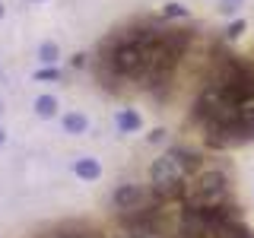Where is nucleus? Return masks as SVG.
<instances>
[{"label":"nucleus","mask_w":254,"mask_h":238,"mask_svg":"<svg viewBox=\"0 0 254 238\" xmlns=\"http://www.w3.org/2000/svg\"><path fill=\"white\" fill-rule=\"evenodd\" d=\"M197 165V159L190 162V159H178V156H162L156 159L153 165V184L159 194H178L181 181H185V175Z\"/></svg>","instance_id":"nucleus-1"},{"label":"nucleus","mask_w":254,"mask_h":238,"mask_svg":"<svg viewBox=\"0 0 254 238\" xmlns=\"http://www.w3.org/2000/svg\"><path fill=\"white\" fill-rule=\"evenodd\" d=\"M226 194H229L226 175H219V172H200L194 181H190L188 203L190 206H213V203L226 200Z\"/></svg>","instance_id":"nucleus-2"},{"label":"nucleus","mask_w":254,"mask_h":238,"mask_svg":"<svg viewBox=\"0 0 254 238\" xmlns=\"http://www.w3.org/2000/svg\"><path fill=\"white\" fill-rule=\"evenodd\" d=\"M140 200H143V190H140V187H130V184H127V187H121V190L115 194V203H118V210H130V206H137Z\"/></svg>","instance_id":"nucleus-3"},{"label":"nucleus","mask_w":254,"mask_h":238,"mask_svg":"<svg viewBox=\"0 0 254 238\" xmlns=\"http://www.w3.org/2000/svg\"><path fill=\"white\" fill-rule=\"evenodd\" d=\"M73 169H76V175H79L83 181H95V178L102 175V165L95 162V159H76Z\"/></svg>","instance_id":"nucleus-4"},{"label":"nucleus","mask_w":254,"mask_h":238,"mask_svg":"<svg viewBox=\"0 0 254 238\" xmlns=\"http://www.w3.org/2000/svg\"><path fill=\"white\" fill-rule=\"evenodd\" d=\"M140 127H143V121H140L137 111H121V115H118V130L130 133V130H140Z\"/></svg>","instance_id":"nucleus-5"},{"label":"nucleus","mask_w":254,"mask_h":238,"mask_svg":"<svg viewBox=\"0 0 254 238\" xmlns=\"http://www.w3.org/2000/svg\"><path fill=\"white\" fill-rule=\"evenodd\" d=\"M86 124H89V121H86L83 115H67V118H64V130H67V133H83Z\"/></svg>","instance_id":"nucleus-6"},{"label":"nucleus","mask_w":254,"mask_h":238,"mask_svg":"<svg viewBox=\"0 0 254 238\" xmlns=\"http://www.w3.org/2000/svg\"><path fill=\"white\" fill-rule=\"evenodd\" d=\"M54 108H58V102H54V95H42V99L35 102V111L42 118H51L54 115Z\"/></svg>","instance_id":"nucleus-7"},{"label":"nucleus","mask_w":254,"mask_h":238,"mask_svg":"<svg viewBox=\"0 0 254 238\" xmlns=\"http://www.w3.org/2000/svg\"><path fill=\"white\" fill-rule=\"evenodd\" d=\"M38 58H42V63H54V60H58V45L45 42L42 48H38Z\"/></svg>","instance_id":"nucleus-8"},{"label":"nucleus","mask_w":254,"mask_h":238,"mask_svg":"<svg viewBox=\"0 0 254 238\" xmlns=\"http://www.w3.org/2000/svg\"><path fill=\"white\" fill-rule=\"evenodd\" d=\"M242 32H245V22L238 19V22H232V26L226 29V35H229V38H235V35H242Z\"/></svg>","instance_id":"nucleus-9"},{"label":"nucleus","mask_w":254,"mask_h":238,"mask_svg":"<svg viewBox=\"0 0 254 238\" xmlns=\"http://www.w3.org/2000/svg\"><path fill=\"white\" fill-rule=\"evenodd\" d=\"M238 3H242V0H222L219 10H222V13H235V10H238Z\"/></svg>","instance_id":"nucleus-10"},{"label":"nucleus","mask_w":254,"mask_h":238,"mask_svg":"<svg viewBox=\"0 0 254 238\" xmlns=\"http://www.w3.org/2000/svg\"><path fill=\"white\" fill-rule=\"evenodd\" d=\"M61 73H58V70H51V67H48V70H38V73H35V79H58Z\"/></svg>","instance_id":"nucleus-11"},{"label":"nucleus","mask_w":254,"mask_h":238,"mask_svg":"<svg viewBox=\"0 0 254 238\" xmlns=\"http://www.w3.org/2000/svg\"><path fill=\"white\" fill-rule=\"evenodd\" d=\"M165 16H185V10L178 3H172V6H165Z\"/></svg>","instance_id":"nucleus-12"},{"label":"nucleus","mask_w":254,"mask_h":238,"mask_svg":"<svg viewBox=\"0 0 254 238\" xmlns=\"http://www.w3.org/2000/svg\"><path fill=\"white\" fill-rule=\"evenodd\" d=\"M175 238H197V235H188V232H181V235H175Z\"/></svg>","instance_id":"nucleus-13"},{"label":"nucleus","mask_w":254,"mask_h":238,"mask_svg":"<svg viewBox=\"0 0 254 238\" xmlns=\"http://www.w3.org/2000/svg\"><path fill=\"white\" fill-rule=\"evenodd\" d=\"M48 238H64V235H48Z\"/></svg>","instance_id":"nucleus-14"},{"label":"nucleus","mask_w":254,"mask_h":238,"mask_svg":"<svg viewBox=\"0 0 254 238\" xmlns=\"http://www.w3.org/2000/svg\"><path fill=\"white\" fill-rule=\"evenodd\" d=\"M0 143H3V130H0Z\"/></svg>","instance_id":"nucleus-15"},{"label":"nucleus","mask_w":254,"mask_h":238,"mask_svg":"<svg viewBox=\"0 0 254 238\" xmlns=\"http://www.w3.org/2000/svg\"><path fill=\"white\" fill-rule=\"evenodd\" d=\"M0 16H3V6H0Z\"/></svg>","instance_id":"nucleus-16"},{"label":"nucleus","mask_w":254,"mask_h":238,"mask_svg":"<svg viewBox=\"0 0 254 238\" xmlns=\"http://www.w3.org/2000/svg\"><path fill=\"white\" fill-rule=\"evenodd\" d=\"M0 111H3V108H0Z\"/></svg>","instance_id":"nucleus-17"}]
</instances>
